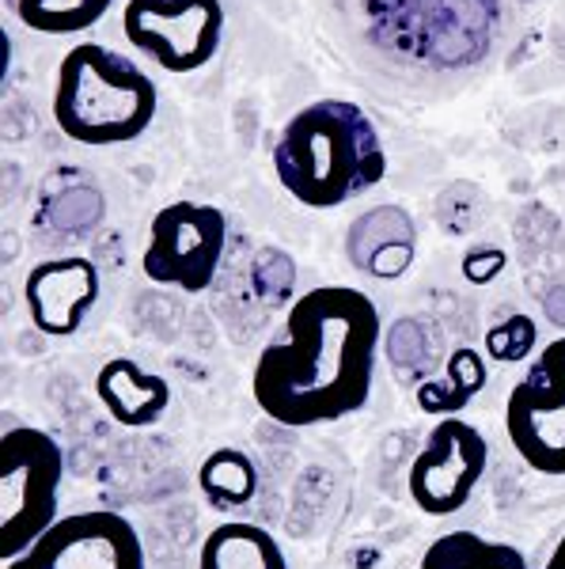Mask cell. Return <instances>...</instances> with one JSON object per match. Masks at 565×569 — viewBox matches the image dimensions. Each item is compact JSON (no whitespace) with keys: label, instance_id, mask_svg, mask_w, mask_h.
Listing matches in <instances>:
<instances>
[{"label":"cell","instance_id":"1","mask_svg":"<svg viewBox=\"0 0 565 569\" xmlns=\"http://www.w3.org/2000/svg\"><path fill=\"white\" fill-rule=\"evenodd\" d=\"M380 350V308L350 284H319L285 316V335L259 353L251 395L278 426L307 429L369 402Z\"/></svg>","mask_w":565,"mask_h":569},{"label":"cell","instance_id":"11","mask_svg":"<svg viewBox=\"0 0 565 569\" xmlns=\"http://www.w3.org/2000/svg\"><path fill=\"white\" fill-rule=\"evenodd\" d=\"M95 395L118 426L149 429L168 415L171 388L168 380L149 369H141L130 357H111L95 376Z\"/></svg>","mask_w":565,"mask_h":569},{"label":"cell","instance_id":"5","mask_svg":"<svg viewBox=\"0 0 565 569\" xmlns=\"http://www.w3.org/2000/svg\"><path fill=\"white\" fill-rule=\"evenodd\" d=\"M228 220L205 201H171L149 224L141 266L144 278L179 292H205L221 273Z\"/></svg>","mask_w":565,"mask_h":569},{"label":"cell","instance_id":"12","mask_svg":"<svg viewBox=\"0 0 565 569\" xmlns=\"http://www.w3.org/2000/svg\"><path fill=\"white\" fill-rule=\"evenodd\" d=\"M198 569H289V558L266 528L228 520L202 539Z\"/></svg>","mask_w":565,"mask_h":569},{"label":"cell","instance_id":"17","mask_svg":"<svg viewBox=\"0 0 565 569\" xmlns=\"http://www.w3.org/2000/svg\"><path fill=\"white\" fill-rule=\"evenodd\" d=\"M535 346V323L527 316H508L505 323L490 327L486 335V350L494 361L501 365H513V361H524Z\"/></svg>","mask_w":565,"mask_h":569},{"label":"cell","instance_id":"18","mask_svg":"<svg viewBox=\"0 0 565 569\" xmlns=\"http://www.w3.org/2000/svg\"><path fill=\"white\" fill-rule=\"evenodd\" d=\"M543 569H565V531H562L558 543H554L551 558H546V566H543Z\"/></svg>","mask_w":565,"mask_h":569},{"label":"cell","instance_id":"2","mask_svg":"<svg viewBox=\"0 0 565 569\" xmlns=\"http://www.w3.org/2000/svg\"><path fill=\"white\" fill-rule=\"evenodd\" d=\"M273 176L307 209H334L387 176L380 130L350 99H315L296 110L273 144Z\"/></svg>","mask_w":565,"mask_h":569},{"label":"cell","instance_id":"3","mask_svg":"<svg viewBox=\"0 0 565 569\" xmlns=\"http://www.w3.org/2000/svg\"><path fill=\"white\" fill-rule=\"evenodd\" d=\"M160 110L157 80L103 42H77L61 58L53 84V122L88 149L137 141Z\"/></svg>","mask_w":565,"mask_h":569},{"label":"cell","instance_id":"13","mask_svg":"<svg viewBox=\"0 0 565 569\" xmlns=\"http://www.w3.org/2000/svg\"><path fill=\"white\" fill-rule=\"evenodd\" d=\"M482 388H486V361H482L475 346H460V350H452L448 365H444V376L425 380L417 388V407L425 415L455 418Z\"/></svg>","mask_w":565,"mask_h":569},{"label":"cell","instance_id":"16","mask_svg":"<svg viewBox=\"0 0 565 569\" xmlns=\"http://www.w3.org/2000/svg\"><path fill=\"white\" fill-rule=\"evenodd\" d=\"M114 0H16V16L39 34H80L111 12Z\"/></svg>","mask_w":565,"mask_h":569},{"label":"cell","instance_id":"6","mask_svg":"<svg viewBox=\"0 0 565 569\" xmlns=\"http://www.w3.org/2000/svg\"><path fill=\"white\" fill-rule=\"evenodd\" d=\"M505 433L524 467L565 479V338L543 346L505 402Z\"/></svg>","mask_w":565,"mask_h":569},{"label":"cell","instance_id":"4","mask_svg":"<svg viewBox=\"0 0 565 569\" xmlns=\"http://www.w3.org/2000/svg\"><path fill=\"white\" fill-rule=\"evenodd\" d=\"M65 452L46 429L4 426L0 437V558H20L58 525Z\"/></svg>","mask_w":565,"mask_h":569},{"label":"cell","instance_id":"8","mask_svg":"<svg viewBox=\"0 0 565 569\" xmlns=\"http://www.w3.org/2000/svg\"><path fill=\"white\" fill-rule=\"evenodd\" d=\"M4 569H144V543L122 512H69Z\"/></svg>","mask_w":565,"mask_h":569},{"label":"cell","instance_id":"15","mask_svg":"<svg viewBox=\"0 0 565 569\" xmlns=\"http://www.w3.org/2000/svg\"><path fill=\"white\" fill-rule=\"evenodd\" d=\"M198 486L216 509H243L259 493V467L243 448H216L198 467Z\"/></svg>","mask_w":565,"mask_h":569},{"label":"cell","instance_id":"14","mask_svg":"<svg viewBox=\"0 0 565 569\" xmlns=\"http://www.w3.org/2000/svg\"><path fill=\"white\" fill-rule=\"evenodd\" d=\"M417 569H527V558L513 543H494L475 531H448L425 547Z\"/></svg>","mask_w":565,"mask_h":569},{"label":"cell","instance_id":"9","mask_svg":"<svg viewBox=\"0 0 565 569\" xmlns=\"http://www.w3.org/2000/svg\"><path fill=\"white\" fill-rule=\"evenodd\" d=\"M490 463V445L471 421L441 418L406 475V490L425 517H452L471 501Z\"/></svg>","mask_w":565,"mask_h":569},{"label":"cell","instance_id":"7","mask_svg":"<svg viewBox=\"0 0 565 569\" xmlns=\"http://www.w3.org/2000/svg\"><path fill=\"white\" fill-rule=\"evenodd\" d=\"M122 31L133 50L168 72H198L224 39L221 0H125Z\"/></svg>","mask_w":565,"mask_h":569},{"label":"cell","instance_id":"10","mask_svg":"<svg viewBox=\"0 0 565 569\" xmlns=\"http://www.w3.org/2000/svg\"><path fill=\"white\" fill-rule=\"evenodd\" d=\"M31 323L50 338L77 335L91 305L99 300V266L84 254H61L31 266L23 284Z\"/></svg>","mask_w":565,"mask_h":569}]
</instances>
